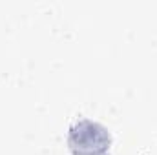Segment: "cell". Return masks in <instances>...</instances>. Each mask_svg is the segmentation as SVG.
I'll return each instance as SVG.
<instances>
[{
    "label": "cell",
    "mask_w": 157,
    "mask_h": 155,
    "mask_svg": "<svg viewBox=\"0 0 157 155\" xmlns=\"http://www.w3.org/2000/svg\"><path fill=\"white\" fill-rule=\"evenodd\" d=\"M68 144L73 153H106L112 144V135L102 124L84 119L70 128Z\"/></svg>",
    "instance_id": "obj_1"
},
{
    "label": "cell",
    "mask_w": 157,
    "mask_h": 155,
    "mask_svg": "<svg viewBox=\"0 0 157 155\" xmlns=\"http://www.w3.org/2000/svg\"><path fill=\"white\" fill-rule=\"evenodd\" d=\"M73 155H108V153H73Z\"/></svg>",
    "instance_id": "obj_2"
}]
</instances>
